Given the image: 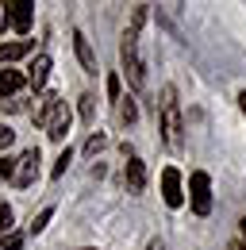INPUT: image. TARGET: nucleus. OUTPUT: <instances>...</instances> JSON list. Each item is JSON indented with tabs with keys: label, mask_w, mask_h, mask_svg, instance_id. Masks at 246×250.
Listing matches in <instances>:
<instances>
[{
	"label": "nucleus",
	"mask_w": 246,
	"mask_h": 250,
	"mask_svg": "<svg viewBox=\"0 0 246 250\" xmlns=\"http://www.w3.org/2000/svg\"><path fill=\"white\" fill-rule=\"evenodd\" d=\"M143 23H146V4H139L131 12V23H127V31L120 39V62H123V73H127V85L135 93L146 85V65L139 58V31H143Z\"/></svg>",
	"instance_id": "1"
},
{
	"label": "nucleus",
	"mask_w": 246,
	"mask_h": 250,
	"mask_svg": "<svg viewBox=\"0 0 246 250\" xmlns=\"http://www.w3.org/2000/svg\"><path fill=\"white\" fill-rule=\"evenodd\" d=\"M158 112H162V139H165V146H181V100H177V89L173 85H165L162 89V100H158Z\"/></svg>",
	"instance_id": "2"
},
{
	"label": "nucleus",
	"mask_w": 246,
	"mask_h": 250,
	"mask_svg": "<svg viewBox=\"0 0 246 250\" xmlns=\"http://www.w3.org/2000/svg\"><path fill=\"white\" fill-rule=\"evenodd\" d=\"M188 200H192V212L196 216H208L212 212V177L204 169H196L188 177Z\"/></svg>",
	"instance_id": "3"
},
{
	"label": "nucleus",
	"mask_w": 246,
	"mask_h": 250,
	"mask_svg": "<svg viewBox=\"0 0 246 250\" xmlns=\"http://www.w3.org/2000/svg\"><path fill=\"white\" fill-rule=\"evenodd\" d=\"M162 200H165V208H181L184 204L181 169H177V166H165V169H162Z\"/></svg>",
	"instance_id": "4"
},
{
	"label": "nucleus",
	"mask_w": 246,
	"mask_h": 250,
	"mask_svg": "<svg viewBox=\"0 0 246 250\" xmlns=\"http://www.w3.org/2000/svg\"><path fill=\"white\" fill-rule=\"evenodd\" d=\"M35 177H39V146H31V150H23V154H20L16 181H12V185H16V188H27V185H35Z\"/></svg>",
	"instance_id": "5"
},
{
	"label": "nucleus",
	"mask_w": 246,
	"mask_h": 250,
	"mask_svg": "<svg viewBox=\"0 0 246 250\" xmlns=\"http://www.w3.org/2000/svg\"><path fill=\"white\" fill-rule=\"evenodd\" d=\"M31 8H35V4H27V0H8V4H4V20L20 35H27L31 31V16H35Z\"/></svg>",
	"instance_id": "6"
},
{
	"label": "nucleus",
	"mask_w": 246,
	"mask_h": 250,
	"mask_svg": "<svg viewBox=\"0 0 246 250\" xmlns=\"http://www.w3.org/2000/svg\"><path fill=\"white\" fill-rule=\"evenodd\" d=\"M73 50H77V62L85 65V73H96L100 65H96V54H92L89 39H85V31H73Z\"/></svg>",
	"instance_id": "7"
},
{
	"label": "nucleus",
	"mask_w": 246,
	"mask_h": 250,
	"mask_svg": "<svg viewBox=\"0 0 246 250\" xmlns=\"http://www.w3.org/2000/svg\"><path fill=\"white\" fill-rule=\"evenodd\" d=\"M69 124H73L69 108H65V104H58V112H54V120H50V127H46V135H50L54 143H65V135H69Z\"/></svg>",
	"instance_id": "8"
},
{
	"label": "nucleus",
	"mask_w": 246,
	"mask_h": 250,
	"mask_svg": "<svg viewBox=\"0 0 246 250\" xmlns=\"http://www.w3.org/2000/svg\"><path fill=\"white\" fill-rule=\"evenodd\" d=\"M20 89H23V73L20 69H0V100H12Z\"/></svg>",
	"instance_id": "9"
},
{
	"label": "nucleus",
	"mask_w": 246,
	"mask_h": 250,
	"mask_svg": "<svg viewBox=\"0 0 246 250\" xmlns=\"http://www.w3.org/2000/svg\"><path fill=\"white\" fill-rule=\"evenodd\" d=\"M127 188H131V192H143V188H146V166L135 154L127 158Z\"/></svg>",
	"instance_id": "10"
},
{
	"label": "nucleus",
	"mask_w": 246,
	"mask_h": 250,
	"mask_svg": "<svg viewBox=\"0 0 246 250\" xmlns=\"http://www.w3.org/2000/svg\"><path fill=\"white\" fill-rule=\"evenodd\" d=\"M46 77H50V58H46V54H39V58L31 62V69H27L31 89H42V85H46Z\"/></svg>",
	"instance_id": "11"
},
{
	"label": "nucleus",
	"mask_w": 246,
	"mask_h": 250,
	"mask_svg": "<svg viewBox=\"0 0 246 250\" xmlns=\"http://www.w3.org/2000/svg\"><path fill=\"white\" fill-rule=\"evenodd\" d=\"M23 54H31V39H16V42H4V46H0V65L16 62V58H23Z\"/></svg>",
	"instance_id": "12"
},
{
	"label": "nucleus",
	"mask_w": 246,
	"mask_h": 250,
	"mask_svg": "<svg viewBox=\"0 0 246 250\" xmlns=\"http://www.w3.org/2000/svg\"><path fill=\"white\" fill-rule=\"evenodd\" d=\"M58 96L54 93H46L42 96V108H39V112H35V127H42V131H46V127H50V120H54V112H58Z\"/></svg>",
	"instance_id": "13"
},
{
	"label": "nucleus",
	"mask_w": 246,
	"mask_h": 250,
	"mask_svg": "<svg viewBox=\"0 0 246 250\" xmlns=\"http://www.w3.org/2000/svg\"><path fill=\"white\" fill-rule=\"evenodd\" d=\"M120 120H123V124H135V120H139L135 96H120Z\"/></svg>",
	"instance_id": "14"
},
{
	"label": "nucleus",
	"mask_w": 246,
	"mask_h": 250,
	"mask_svg": "<svg viewBox=\"0 0 246 250\" xmlns=\"http://www.w3.org/2000/svg\"><path fill=\"white\" fill-rule=\"evenodd\" d=\"M81 120H85V124H92V120H96V96H92V93L81 96Z\"/></svg>",
	"instance_id": "15"
},
{
	"label": "nucleus",
	"mask_w": 246,
	"mask_h": 250,
	"mask_svg": "<svg viewBox=\"0 0 246 250\" xmlns=\"http://www.w3.org/2000/svg\"><path fill=\"white\" fill-rule=\"evenodd\" d=\"M16 166H20V158L4 154L0 158V177H4V181H16Z\"/></svg>",
	"instance_id": "16"
},
{
	"label": "nucleus",
	"mask_w": 246,
	"mask_h": 250,
	"mask_svg": "<svg viewBox=\"0 0 246 250\" xmlns=\"http://www.w3.org/2000/svg\"><path fill=\"white\" fill-rule=\"evenodd\" d=\"M104 146H108V135H100V131H96V135H92L89 143H85V154H100Z\"/></svg>",
	"instance_id": "17"
},
{
	"label": "nucleus",
	"mask_w": 246,
	"mask_h": 250,
	"mask_svg": "<svg viewBox=\"0 0 246 250\" xmlns=\"http://www.w3.org/2000/svg\"><path fill=\"white\" fill-rule=\"evenodd\" d=\"M50 216H54V208H42L39 216L31 219V231H35V235H39V231H46V223H50Z\"/></svg>",
	"instance_id": "18"
},
{
	"label": "nucleus",
	"mask_w": 246,
	"mask_h": 250,
	"mask_svg": "<svg viewBox=\"0 0 246 250\" xmlns=\"http://www.w3.org/2000/svg\"><path fill=\"white\" fill-rule=\"evenodd\" d=\"M20 247H23V235H16V231L0 235V250H20Z\"/></svg>",
	"instance_id": "19"
},
{
	"label": "nucleus",
	"mask_w": 246,
	"mask_h": 250,
	"mask_svg": "<svg viewBox=\"0 0 246 250\" xmlns=\"http://www.w3.org/2000/svg\"><path fill=\"white\" fill-rule=\"evenodd\" d=\"M12 143H16V131H12L8 124H0V150H8Z\"/></svg>",
	"instance_id": "20"
},
{
	"label": "nucleus",
	"mask_w": 246,
	"mask_h": 250,
	"mask_svg": "<svg viewBox=\"0 0 246 250\" xmlns=\"http://www.w3.org/2000/svg\"><path fill=\"white\" fill-rule=\"evenodd\" d=\"M8 231H12V208L0 204V235H8Z\"/></svg>",
	"instance_id": "21"
},
{
	"label": "nucleus",
	"mask_w": 246,
	"mask_h": 250,
	"mask_svg": "<svg viewBox=\"0 0 246 250\" xmlns=\"http://www.w3.org/2000/svg\"><path fill=\"white\" fill-rule=\"evenodd\" d=\"M69 158H73L69 150H62V154H58V162H54V177H62V173H65V166H69Z\"/></svg>",
	"instance_id": "22"
},
{
	"label": "nucleus",
	"mask_w": 246,
	"mask_h": 250,
	"mask_svg": "<svg viewBox=\"0 0 246 250\" xmlns=\"http://www.w3.org/2000/svg\"><path fill=\"white\" fill-rule=\"evenodd\" d=\"M108 96H112V100H120V77H116V73H108Z\"/></svg>",
	"instance_id": "23"
},
{
	"label": "nucleus",
	"mask_w": 246,
	"mask_h": 250,
	"mask_svg": "<svg viewBox=\"0 0 246 250\" xmlns=\"http://www.w3.org/2000/svg\"><path fill=\"white\" fill-rule=\"evenodd\" d=\"M146 250H169V247H165V239H150V247H146Z\"/></svg>",
	"instance_id": "24"
},
{
	"label": "nucleus",
	"mask_w": 246,
	"mask_h": 250,
	"mask_svg": "<svg viewBox=\"0 0 246 250\" xmlns=\"http://www.w3.org/2000/svg\"><path fill=\"white\" fill-rule=\"evenodd\" d=\"M239 223H243V239H246V216H243V219H239Z\"/></svg>",
	"instance_id": "25"
},
{
	"label": "nucleus",
	"mask_w": 246,
	"mask_h": 250,
	"mask_svg": "<svg viewBox=\"0 0 246 250\" xmlns=\"http://www.w3.org/2000/svg\"><path fill=\"white\" fill-rule=\"evenodd\" d=\"M239 100H243V112H246V93H243V96H239Z\"/></svg>",
	"instance_id": "26"
},
{
	"label": "nucleus",
	"mask_w": 246,
	"mask_h": 250,
	"mask_svg": "<svg viewBox=\"0 0 246 250\" xmlns=\"http://www.w3.org/2000/svg\"><path fill=\"white\" fill-rule=\"evenodd\" d=\"M85 250H92V247H85Z\"/></svg>",
	"instance_id": "27"
}]
</instances>
